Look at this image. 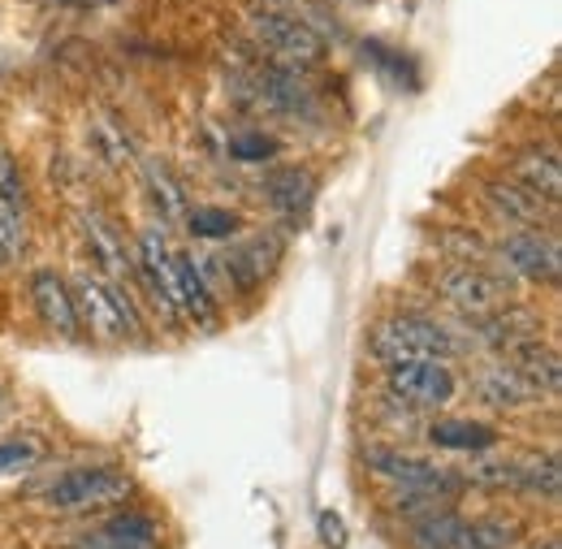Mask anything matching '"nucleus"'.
I'll list each match as a JSON object with an SVG mask.
<instances>
[{"instance_id": "obj_3", "label": "nucleus", "mask_w": 562, "mask_h": 549, "mask_svg": "<svg viewBox=\"0 0 562 549\" xmlns=\"http://www.w3.org/2000/svg\"><path fill=\"white\" fill-rule=\"evenodd\" d=\"M363 463L376 481H385L398 493H437V497H450L459 502L468 493V481L432 459H420V455H407L403 446H372L363 450Z\"/></svg>"}, {"instance_id": "obj_27", "label": "nucleus", "mask_w": 562, "mask_h": 549, "mask_svg": "<svg viewBox=\"0 0 562 549\" xmlns=\"http://www.w3.org/2000/svg\"><path fill=\"white\" fill-rule=\"evenodd\" d=\"M187 229L195 238H209V243H229L238 229H243V216L229 212V208H216V204H200V208H187Z\"/></svg>"}, {"instance_id": "obj_25", "label": "nucleus", "mask_w": 562, "mask_h": 549, "mask_svg": "<svg viewBox=\"0 0 562 549\" xmlns=\"http://www.w3.org/2000/svg\"><path fill=\"white\" fill-rule=\"evenodd\" d=\"M468 549H524V528L506 515L468 519Z\"/></svg>"}, {"instance_id": "obj_12", "label": "nucleus", "mask_w": 562, "mask_h": 549, "mask_svg": "<svg viewBox=\"0 0 562 549\" xmlns=\"http://www.w3.org/2000/svg\"><path fill=\"white\" fill-rule=\"evenodd\" d=\"M78 229H82V243H87V251H91V260H95L100 273H109L117 285L135 277V260H131V251H126V238L117 234V225H113L109 216H100V212H78Z\"/></svg>"}, {"instance_id": "obj_10", "label": "nucleus", "mask_w": 562, "mask_h": 549, "mask_svg": "<svg viewBox=\"0 0 562 549\" xmlns=\"http://www.w3.org/2000/svg\"><path fill=\"white\" fill-rule=\"evenodd\" d=\"M281 260V243L273 234H251V238H238L225 256H221V269H225V281L234 290H256L265 285V277L278 269Z\"/></svg>"}, {"instance_id": "obj_18", "label": "nucleus", "mask_w": 562, "mask_h": 549, "mask_svg": "<svg viewBox=\"0 0 562 549\" xmlns=\"http://www.w3.org/2000/svg\"><path fill=\"white\" fill-rule=\"evenodd\" d=\"M472 334L481 338V343L497 350V355H506V350H515L519 343H532V338H541V321L528 312V307H519V303H506L502 312H493V316H481V321H472Z\"/></svg>"}, {"instance_id": "obj_29", "label": "nucleus", "mask_w": 562, "mask_h": 549, "mask_svg": "<svg viewBox=\"0 0 562 549\" xmlns=\"http://www.w3.org/2000/svg\"><path fill=\"white\" fill-rule=\"evenodd\" d=\"M26 256V225H22V212L9 204H0V260L13 265Z\"/></svg>"}, {"instance_id": "obj_16", "label": "nucleus", "mask_w": 562, "mask_h": 549, "mask_svg": "<svg viewBox=\"0 0 562 549\" xmlns=\"http://www.w3.org/2000/svg\"><path fill=\"white\" fill-rule=\"evenodd\" d=\"M510 182H519L524 191H532L537 200L554 208L562 195V160H559V147H524L515 160H510Z\"/></svg>"}, {"instance_id": "obj_23", "label": "nucleus", "mask_w": 562, "mask_h": 549, "mask_svg": "<svg viewBox=\"0 0 562 549\" xmlns=\"http://www.w3.org/2000/svg\"><path fill=\"white\" fill-rule=\"evenodd\" d=\"M463 481H468V489H497V493H515V481H519V459L497 455V450H485V455H476V459L463 468Z\"/></svg>"}, {"instance_id": "obj_15", "label": "nucleus", "mask_w": 562, "mask_h": 549, "mask_svg": "<svg viewBox=\"0 0 562 549\" xmlns=\"http://www.w3.org/2000/svg\"><path fill=\"white\" fill-rule=\"evenodd\" d=\"M472 390H476V399H481L485 407H497V412H515V407L541 403L537 385H528V377H524L519 368H510L506 359H493V363H485V368L476 372Z\"/></svg>"}, {"instance_id": "obj_20", "label": "nucleus", "mask_w": 562, "mask_h": 549, "mask_svg": "<svg viewBox=\"0 0 562 549\" xmlns=\"http://www.w3.org/2000/svg\"><path fill=\"white\" fill-rule=\"evenodd\" d=\"M502 359H506L510 368H519V372L528 377V385H537L541 399L559 394L562 363H559V350H554V346H546L541 338H532V343H519L515 350H506Z\"/></svg>"}, {"instance_id": "obj_1", "label": "nucleus", "mask_w": 562, "mask_h": 549, "mask_svg": "<svg viewBox=\"0 0 562 549\" xmlns=\"http://www.w3.org/2000/svg\"><path fill=\"white\" fill-rule=\"evenodd\" d=\"M368 350L390 368L403 359H450L459 350V338L420 312H394L368 329Z\"/></svg>"}, {"instance_id": "obj_22", "label": "nucleus", "mask_w": 562, "mask_h": 549, "mask_svg": "<svg viewBox=\"0 0 562 549\" xmlns=\"http://www.w3.org/2000/svg\"><path fill=\"white\" fill-rule=\"evenodd\" d=\"M139 173H143V191H147L151 208L160 212V221H182L187 216V191H182V182L160 160H143Z\"/></svg>"}, {"instance_id": "obj_9", "label": "nucleus", "mask_w": 562, "mask_h": 549, "mask_svg": "<svg viewBox=\"0 0 562 549\" xmlns=\"http://www.w3.org/2000/svg\"><path fill=\"white\" fill-rule=\"evenodd\" d=\"M26 290H31V303H35V312H40V321H44L53 334H61L66 343H74V338L82 334L70 281L57 273V269H35L31 281H26Z\"/></svg>"}, {"instance_id": "obj_24", "label": "nucleus", "mask_w": 562, "mask_h": 549, "mask_svg": "<svg viewBox=\"0 0 562 549\" xmlns=\"http://www.w3.org/2000/svg\"><path fill=\"white\" fill-rule=\"evenodd\" d=\"M256 91L265 96V104L285 109V113L307 109V87L299 82V69H260L256 74Z\"/></svg>"}, {"instance_id": "obj_17", "label": "nucleus", "mask_w": 562, "mask_h": 549, "mask_svg": "<svg viewBox=\"0 0 562 549\" xmlns=\"http://www.w3.org/2000/svg\"><path fill=\"white\" fill-rule=\"evenodd\" d=\"M173 281H178V312L191 316L195 325L212 329L221 307H216V294H212L204 265L191 251H173Z\"/></svg>"}, {"instance_id": "obj_34", "label": "nucleus", "mask_w": 562, "mask_h": 549, "mask_svg": "<svg viewBox=\"0 0 562 549\" xmlns=\"http://www.w3.org/2000/svg\"><path fill=\"white\" fill-rule=\"evenodd\" d=\"M528 549H559V541H537V546H528Z\"/></svg>"}, {"instance_id": "obj_4", "label": "nucleus", "mask_w": 562, "mask_h": 549, "mask_svg": "<svg viewBox=\"0 0 562 549\" xmlns=\"http://www.w3.org/2000/svg\"><path fill=\"white\" fill-rule=\"evenodd\" d=\"M74 290V307H78V321L100 338V343H122L126 334L139 338V312L131 303V294L122 285H109L91 273H74L70 277Z\"/></svg>"}, {"instance_id": "obj_7", "label": "nucleus", "mask_w": 562, "mask_h": 549, "mask_svg": "<svg viewBox=\"0 0 562 549\" xmlns=\"http://www.w3.org/2000/svg\"><path fill=\"white\" fill-rule=\"evenodd\" d=\"M432 290L454 312H463L468 321L493 316V312H502L510 303V281L497 277L493 269H476V265H446L441 273L432 277Z\"/></svg>"}, {"instance_id": "obj_11", "label": "nucleus", "mask_w": 562, "mask_h": 549, "mask_svg": "<svg viewBox=\"0 0 562 549\" xmlns=\"http://www.w3.org/2000/svg\"><path fill=\"white\" fill-rule=\"evenodd\" d=\"M74 549H160V524L147 511H113L104 524H95Z\"/></svg>"}, {"instance_id": "obj_5", "label": "nucleus", "mask_w": 562, "mask_h": 549, "mask_svg": "<svg viewBox=\"0 0 562 549\" xmlns=\"http://www.w3.org/2000/svg\"><path fill=\"white\" fill-rule=\"evenodd\" d=\"M251 40L269 53L285 61L290 69H312L329 57V44L321 40V31H312L303 18H290L281 9H260L251 13Z\"/></svg>"}, {"instance_id": "obj_6", "label": "nucleus", "mask_w": 562, "mask_h": 549, "mask_svg": "<svg viewBox=\"0 0 562 549\" xmlns=\"http://www.w3.org/2000/svg\"><path fill=\"white\" fill-rule=\"evenodd\" d=\"M385 390L412 412H437L459 394V377L450 359H403L385 368Z\"/></svg>"}, {"instance_id": "obj_32", "label": "nucleus", "mask_w": 562, "mask_h": 549, "mask_svg": "<svg viewBox=\"0 0 562 549\" xmlns=\"http://www.w3.org/2000/svg\"><path fill=\"white\" fill-rule=\"evenodd\" d=\"M316 533H321V546L325 549H347V541H351V533H347L338 511H321L316 515Z\"/></svg>"}, {"instance_id": "obj_35", "label": "nucleus", "mask_w": 562, "mask_h": 549, "mask_svg": "<svg viewBox=\"0 0 562 549\" xmlns=\"http://www.w3.org/2000/svg\"><path fill=\"white\" fill-rule=\"evenodd\" d=\"M0 269H4V260H0Z\"/></svg>"}, {"instance_id": "obj_19", "label": "nucleus", "mask_w": 562, "mask_h": 549, "mask_svg": "<svg viewBox=\"0 0 562 549\" xmlns=\"http://www.w3.org/2000/svg\"><path fill=\"white\" fill-rule=\"evenodd\" d=\"M428 441H432L437 450H454V455H485L502 437H497V428L485 424V419L450 415V419H432V424H428Z\"/></svg>"}, {"instance_id": "obj_33", "label": "nucleus", "mask_w": 562, "mask_h": 549, "mask_svg": "<svg viewBox=\"0 0 562 549\" xmlns=\"http://www.w3.org/2000/svg\"><path fill=\"white\" fill-rule=\"evenodd\" d=\"M9 412H13V390H9L4 381H0V419H4Z\"/></svg>"}, {"instance_id": "obj_2", "label": "nucleus", "mask_w": 562, "mask_h": 549, "mask_svg": "<svg viewBox=\"0 0 562 549\" xmlns=\"http://www.w3.org/2000/svg\"><path fill=\"white\" fill-rule=\"evenodd\" d=\"M35 497H44L53 511H66V515H82V511H104V506H117L135 493V477L126 468H113V463H95V468H70L53 481L35 484L31 489Z\"/></svg>"}, {"instance_id": "obj_30", "label": "nucleus", "mask_w": 562, "mask_h": 549, "mask_svg": "<svg viewBox=\"0 0 562 549\" xmlns=\"http://www.w3.org/2000/svg\"><path fill=\"white\" fill-rule=\"evenodd\" d=\"M44 459V446L40 437H9L0 441V472H18V468H31Z\"/></svg>"}, {"instance_id": "obj_8", "label": "nucleus", "mask_w": 562, "mask_h": 549, "mask_svg": "<svg viewBox=\"0 0 562 549\" xmlns=\"http://www.w3.org/2000/svg\"><path fill=\"white\" fill-rule=\"evenodd\" d=\"M493 260H502L510 273L528 281H559L562 273V247L550 229H510L493 247Z\"/></svg>"}, {"instance_id": "obj_31", "label": "nucleus", "mask_w": 562, "mask_h": 549, "mask_svg": "<svg viewBox=\"0 0 562 549\" xmlns=\"http://www.w3.org/2000/svg\"><path fill=\"white\" fill-rule=\"evenodd\" d=\"M229 156L234 160H269V156H278V143L265 135H234L229 138Z\"/></svg>"}, {"instance_id": "obj_14", "label": "nucleus", "mask_w": 562, "mask_h": 549, "mask_svg": "<svg viewBox=\"0 0 562 549\" xmlns=\"http://www.w3.org/2000/svg\"><path fill=\"white\" fill-rule=\"evenodd\" d=\"M316 191H321V182L307 165H278L265 173V200L273 204V212L290 216V221H303L312 212Z\"/></svg>"}, {"instance_id": "obj_28", "label": "nucleus", "mask_w": 562, "mask_h": 549, "mask_svg": "<svg viewBox=\"0 0 562 549\" xmlns=\"http://www.w3.org/2000/svg\"><path fill=\"white\" fill-rule=\"evenodd\" d=\"M0 204L26 212V178H22L18 156H13L4 143H0Z\"/></svg>"}, {"instance_id": "obj_13", "label": "nucleus", "mask_w": 562, "mask_h": 549, "mask_svg": "<svg viewBox=\"0 0 562 549\" xmlns=\"http://www.w3.org/2000/svg\"><path fill=\"white\" fill-rule=\"evenodd\" d=\"M481 195H485V204H490L493 216L506 221L510 229H546V221H550V212H554L546 200H537L532 191H524V187L510 182V178H490V182L481 187Z\"/></svg>"}, {"instance_id": "obj_21", "label": "nucleus", "mask_w": 562, "mask_h": 549, "mask_svg": "<svg viewBox=\"0 0 562 549\" xmlns=\"http://www.w3.org/2000/svg\"><path fill=\"white\" fill-rule=\"evenodd\" d=\"M412 549H468V519L459 511H441V515H424L407 533Z\"/></svg>"}, {"instance_id": "obj_26", "label": "nucleus", "mask_w": 562, "mask_h": 549, "mask_svg": "<svg viewBox=\"0 0 562 549\" xmlns=\"http://www.w3.org/2000/svg\"><path fill=\"white\" fill-rule=\"evenodd\" d=\"M559 455H532V459H519V481H515V493H528V497H559Z\"/></svg>"}]
</instances>
